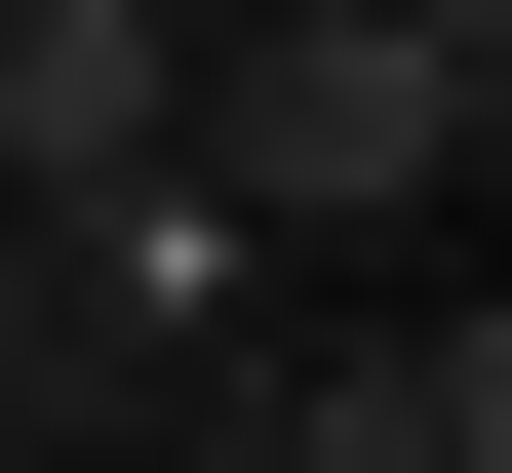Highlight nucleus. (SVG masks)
Segmentation results:
<instances>
[{
    "instance_id": "f257e3e1",
    "label": "nucleus",
    "mask_w": 512,
    "mask_h": 473,
    "mask_svg": "<svg viewBox=\"0 0 512 473\" xmlns=\"http://www.w3.org/2000/svg\"><path fill=\"white\" fill-rule=\"evenodd\" d=\"M197 198H473V79L394 40V0H316V40L197 79Z\"/></svg>"
},
{
    "instance_id": "f03ea898",
    "label": "nucleus",
    "mask_w": 512,
    "mask_h": 473,
    "mask_svg": "<svg viewBox=\"0 0 512 473\" xmlns=\"http://www.w3.org/2000/svg\"><path fill=\"white\" fill-rule=\"evenodd\" d=\"M0 198H79V237L197 198V40H158V0H0Z\"/></svg>"
},
{
    "instance_id": "7ed1b4c3",
    "label": "nucleus",
    "mask_w": 512,
    "mask_h": 473,
    "mask_svg": "<svg viewBox=\"0 0 512 473\" xmlns=\"http://www.w3.org/2000/svg\"><path fill=\"white\" fill-rule=\"evenodd\" d=\"M316 473H512V355H473V316H394V355H316Z\"/></svg>"
},
{
    "instance_id": "20e7f679",
    "label": "nucleus",
    "mask_w": 512,
    "mask_h": 473,
    "mask_svg": "<svg viewBox=\"0 0 512 473\" xmlns=\"http://www.w3.org/2000/svg\"><path fill=\"white\" fill-rule=\"evenodd\" d=\"M394 40H434V79H512V0H394Z\"/></svg>"
}]
</instances>
